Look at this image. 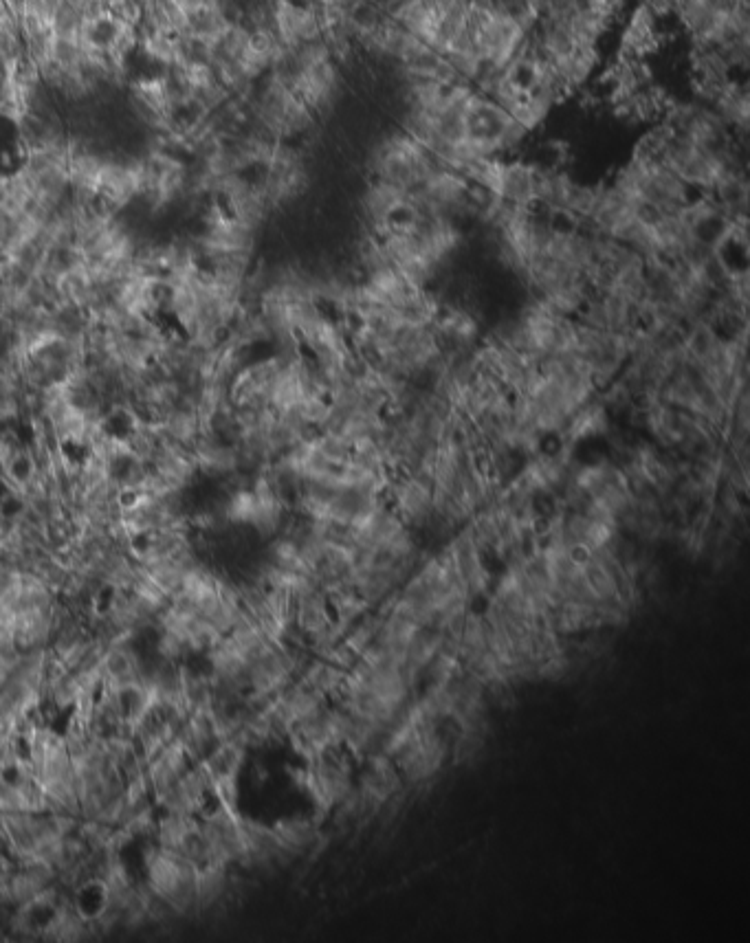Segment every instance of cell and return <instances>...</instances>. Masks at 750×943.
<instances>
[{
	"label": "cell",
	"instance_id": "1",
	"mask_svg": "<svg viewBox=\"0 0 750 943\" xmlns=\"http://www.w3.org/2000/svg\"><path fill=\"white\" fill-rule=\"evenodd\" d=\"M249 126L275 141L295 143L311 135L317 119L289 86L278 77L264 75L247 97Z\"/></svg>",
	"mask_w": 750,
	"mask_h": 943
},
{
	"label": "cell",
	"instance_id": "2",
	"mask_svg": "<svg viewBox=\"0 0 750 943\" xmlns=\"http://www.w3.org/2000/svg\"><path fill=\"white\" fill-rule=\"evenodd\" d=\"M612 185L619 187L636 205L652 209L656 214H676L698 196V192L691 190L663 161L636 157V154L616 172Z\"/></svg>",
	"mask_w": 750,
	"mask_h": 943
},
{
	"label": "cell",
	"instance_id": "3",
	"mask_svg": "<svg viewBox=\"0 0 750 943\" xmlns=\"http://www.w3.org/2000/svg\"><path fill=\"white\" fill-rule=\"evenodd\" d=\"M438 165L434 154L396 128L374 143L368 157L370 179L392 183L412 192Z\"/></svg>",
	"mask_w": 750,
	"mask_h": 943
},
{
	"label": "cell",
	"instance_id": "4",
	"mask_svg": "<svg viewBox=\"0 0 750 943\" xmlns=\"http://www.w3.org/2000/svg\"><path fill=\"white\" fill-rule=\"evenodd\" d=\"M385 502L390 504L403 524L414 532L438 524L432 482L421 475L394 471L388 491H385Z\"/></svg>",
	"mask_w": 750,
	"mask_h": 943
},
{
	"label": "cell",
	"instance_id": "5",
	"mask_svg": "<svg viewBox=\"0 0 750 943\" xmlns=\"http://www.w3.org/2000/svg\"><path fill=\"white\" fill-rule=\"evenodd\" d=\"M434 332L445 354L462 357V354L476 350L487 330L482 328L480 317L473 313L469 304L443 302V308L434 321Z\"/></svg>",
	"mask_w": 750,
	"mask_h": 943
},
{
	"label": "cell",
	"instance_id": "6",
	"mask_svg": "<svg viewBox=\"0 0 750 943\" xmlns=\"http://www.w3.org/2000/svg\"><path fill=\"white\" fill-rule=\"evenodd\" d=\"M361 216L366 223V231L379 236L383 229H388L396 218L410 207V192L392 183L370 179L368 187L359 198Z\"/></svg>",
	"mask_w": 750,
	"mask_h": 943
},
{
	"label": "cell",
	"instance_id": "7",
	"mask_svg": "<svg viewBox=\"0 0 750 943\" xmlns=\"http://www.w3.org/2000/svg\"><path fill=\"white\" fill-rule=\"evenodd\" d=\"M273 33L282 47L295 49L304 42L322 38V20L306 0H282L273 3Z\"/></svg>",
	"mask_w": 750,
	"mask_h": 943
},
{
	"label": "cell",
	"instance_id": "8",
	"mask_svg": "<svg viewBox=\"0 0 750 943\" xmlns=\"http://www.w3.org/2000/svg\"><path fill=\"white\" fill-rule=\"evenodd\" d=\"M308 790H311L315 801L322 807H333L348 801V796L352 794L348 765L339 761L333 750L315 754L311 770H308Z\"/></svg>",
	"mask_w": 750,
	"mask_h": 943
},
{
	"label": "cell",
	"instance_id": "9",
	"mask_svg": "<svg viewBox=\"0 0 750 943\" xmlns=\"http://www.w3.org/2000/svg\"><path fill=\"white\" fill-rule=\"evenodd\" d=\"M451 563L458 572V579L465 587L467 596H478L489 585V570L484 565V552L473 539L469 526L465 530H460L458 535L449 541V546L445 548Z\"/></svg>",
	"mask_w": 750,
	"mask_h": 943
},
{
	"label": "cell",
	"instance_id": "10",
	"mask_svg": "<svg viewBox=\"0 0 750 943\" xmlns=\"http://www.w3.org/2000/svg\"><path fill=\"white\" fill-rule=\"evenodd\" d=\"M660 42V20L647 11L643 5H638L621 36V58L645 60L649 53L658 49Z\"/></svg>",
	"mask_w": 750,
	"mask_h": 943
},
{
	"label": "cell",
	"instance_id": "11",
	"mask_svg": "<svg viewBox=\"0 0 750 943\" xmlns=\"http://www.w3.org/2000/svg\"><path fill=\"white\" fill-rule=\"evenodd\" d=\"M610 427H612V412L608 409V405L601 401V396H597L572 414V418L568 420V425L564 429V436H561V442L577 445V442L608 436Z\"/></svg>",
	"mask_w": 750,
	"mask_h": 943
},
{
	"label": "cell",
	"instance_id": "12",
	"mask_svg": "<svg viewBox=\"0 0 750 943\" xmlns=\"http://www.w3.org/2000/svg\"><path fill=\"white\" fill-rule=\"evenodd\" d=\"M399 783H401L399 768H396L390 759H377L370 765L366 776H363L361 794L366 801L379 803V801H385L388 796H392L396 792V787H399Z\"/></svg>",
	"mask_w": 750,
	"mask_h": 943
},
{
	"label": "cell",
	"instance_id": "13",
	"mask_svg": "<svg viewBox=\"0 0 750 943\" xmlns=\"http://www.w3.org/2000/svg\"><path fill=\"white\" fill-rule=\"evenodd\" d=\"M84 27V9L80 0H58L55 5L51 29L55 38H77L82 36Z\"/></svg>",
	"mask_w": 750,
	"mask_h": 943
}]
</instances>
